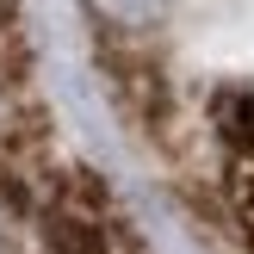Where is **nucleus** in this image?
Listing matches in <instances>:
<instances>
[{"instance_id":"obj_1","label":"nucleus","mask_w":254,"mask_h":254,"mask_svg":"<svg viewBox=\"0 0 254 254\" xmlns=\"http://www.w3.org/2000/svg\"><path fill=\"white\" fill-rule=\"evenodd\" d=\"M87 12L99 19V31L106 37H155L161 25L174 19V0H81Z\"/></svg>"}]
</instances>
